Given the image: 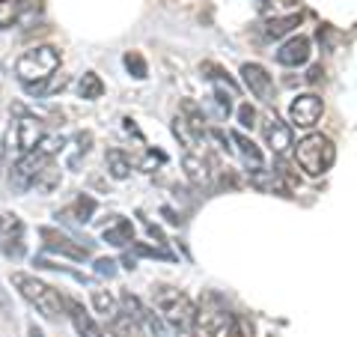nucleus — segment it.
Instances as JSON below:
<instances>
[{
  "instance_id": "nucleus-17",
  "label": "nucleus",
  "mask_w": 357,
  "mask_h": 337,
  "mask_svg": "<svg viewBox=\"0 0 357 337\" xmlns=\"http://www.w3.org/2000/svg\"><path fill=\"white\" fill-rule=\"evenodd\" d=\"M102 239L107 245H114V248H126V245H134V224L128 218H114L107 224V227L102 230Z\"/></svg>"
},
{
  "instance_id": "nucleus-27",
  "label": "nucleus",
  "mask_w": 357,
  "mask_h": 337,
  "mask_svg": "<svg viewBox=\"0 0 357 337\" xmlns=\"http://www.w3.org/2000/svg\"><path fill=\"white\" fill-rule=\"evenodd\" d=\"M93 212H96V200H93V197H86V194H81L69 209H66V215H72L75 221L86 224L89 218H93Z\"/></svg>"
},
{
  "instance_id": "nucleus-33",
  "label": "nucleus",
  "mask_w": 357,
  "mask_h": 337,
  "mask_svg": "<svg viewBox=\"0 0 357 337\" xmlns=\"http://www.w3.org/2000/svg\"><path fill=\"white\" fill-rule=\"evenodd\" d=\"M60 185V171H57V164H48V167H45V171H42V176H39V182H36V188H42V191H54V188H57Z\"/></svg>"
},
{
  "instance_id": "nucleus-5",
  "label": "nucleus",
  "mask_w": 357,
  "mask_h": 337,
  "mask_svg": "<svg viewBox=\"0 0 357 337\" xmlns=\"http://www.w3.org/2000/svg\"><path fill=\"white\" fill-rule=\"evenodd\" d=\"M54 159H51V155H45L42 150H33L27 155H18V162L13 164V171H9V188H13L15 194H24V191L36 188L42 171Z\"/></svg>"
},
{
  "instance_id": "nucleus-4",
  "label": "nucleus",
  "mask_w": 357,
  "mask_h": 337,
  "mask_svg": "<svg viewBox=\"0 0 357 337\" xmlns=\"http://www.w3.org/2000/svg\"><path fill=\"white\" fill-rule=\"evenodd\" d=\"M155 308L164 322H170L178 331H191V320H194V301L188 293L176 287H155Z\"/></svg>"
},
{
  "instance_id": "nucleus-23",
  "label": "nucleus",
  "mask_w": 357,
  "mask_h": 337,
  "mask_svg": "<svg viewBox=\"0 0 357 337\" xmlns=\"http://www.w3.org/2000/svg\"><path fill=\"white\" fill-rule=\"evenodd\" d=\"M77 96H81L84 102H96V99L105 96V81L96 72H84L81 81H77Z\"/></svg>"
},
{
  "instance_id": "nucleus-20",
  "label": "nucleus",
  "mask_w": 357,
  "mask_h": 337,
  "mask_svg": "<svg viewBox=\"0 0 357 337\" xmlns=\"http://www.w3.org/2000/svg\"><path fill=\"white\" fill-rule=\"evenodd\" d=\"M301 24V13H289V15H274L265 21V36L268 39H280L286 33H292Z\"/></svg>"
},
{
  "instance_id": "nucleus-11",
  "label": "nucleus",
  "mask_w": 357,
  "mask_h": 337,
  "mask_svg": "<svg viewBox=\"0 0 357 337\" xmlns=\"http://www.w3.org/2000/svg\"><path fill=\"white\" fill-rule=\"evenodd\" d=\"M39 236L45 239V251L60 254V257H69V260H77V263H81V260H89V248H86V245L69 239V236L60 233V230H54V227H42V230H39Z\"/></svg>"
},
{
  "instance_id": "nucleus-26",
  "label": "nucleus",
  "mask_w": 357,
  "mask_h": 337,
  "mask_svg": "<svg viewBox=\"0 0 357 337\" xmlns=\"http://www.w3.org/2000/svg\"><path fill=\"white\" fill-rule=\"evenodd\" d=\"M72 147H75V150H72V155H69V167H77L84 155L93 150V131H77L75 141H72Z\"/></svg>"
},
{
  "instance_id": "nucleus-40",
  "label": "nucleus",
  "mask_w": 357,
  "mask_h": 337,
  "mask_svg": "<svg viewBox=\"0 0 357 337\" xmlns=\"http://www.w3.org/2000/svg\"><path fill=\"white\" fill-rule=\"evenodd\" d=\"M321 75H325V72H321V66H312V69H310V75H307V81H310V84H316Z\"/></svg>"
},
{
  "instance_id": "nucleus-1",
  "label": "nucleus",
  "mask_w": 357,
  "mask_h": 337,
  "mask_svg": "<svg viewBox=\"0 0 357 337\" xmlns=\"http://www.w3.org/2000/svg\"><path fill=\"white\" fill-rule=\"evenodd\" d=\"M13 287L21 293V299L33 305L45 320L51 322H60L66 317V296L57 293L51 284H45L36 275H27V272H13Z\"/></svg>"
},
{
  "instance_id": "nucleus-3",
  "label": "nucleus",
  "mask_w": 357,
  "mask_h": 337,
  "mask_svg": "<svg viewBox=\"0 0 357 337\" xmlns=\"http://www.w3.org/2000/svg\"><path fill=\"white\" fill-rule=\"evenodd\" d=\"M60 69V51L54 45H36V48L24 51L15 63V75L21 78L24 87L42 84Z\"/></svg>"
},
{
  "instance_id": "nucleus-32",
  "label": "nucleus",
  "mask_w": 357,
  "mask_h": 337,
  "mask_svg": "<svg viewBox=\"0 0 357 337\" xmlns=\"http://www.w3.org/2000/svg\"><path fill=\"white\" fill-rule=\"evenodd\" d=\"M173 134H176V138L182 141V143H185V147H188V152H191V150L197 147V141H199L197 134H194L191 129H188V122H185L182 117H176V120H173Z\"/></svg>"
},
{
  "instance_id": "nucleus-31",
  "label": "nucleus",
  "mask_w": 357,
  "mask_h": 337,
  "mask_svg": "<svg viewBox=\"0 0 357 337\" xmlns=\"http://www.w3.org/2000/svg\"><path fill=\"white\" fill-rule=\"evenodd\" d=\"M126 69L137 78V81H143V78L149 75V66H146V60H143V54L140 51H128L126 54Z\"/></svg>"
},
{
  "instance_id": "nucleus-19",
  "label": "nucleus",
  "mask_w": 357,
  "mask_h": 337,
  "mask_svg": "<svg viewBox=\"0 0 357 337\" xmlns=\"http://www.w3.org/2000/svg\"><path fill=\"white\" fill-rule=\"evenodd\" d=\"M199 72H203L211 84H215V89H223V93H229V96H238V84L229 78V72H223L218 63H203L199 66Z\"/></svg>"
},
{
  "instance_id": "nucleus-18",
  "label": "nucleus",
  "mask_w": 357,
  "mask_h": 337,
  "mask_svg": "<svg viewBox=\"0 0 357 337\" xmlns=\"http://www.w3.org/2000/svg\"><path fill=\"white\" fill-rule=\"evenodd\" d=\"M182 167H185V173L191 182H208L211 179V162L203 159V155H197V152H185V159H182Z\"/></svg>"
},
{
  "instance_id": "nucleus-7",
  "label": "nucleus",
  "mask_w": 357,
  "mask_h": 337,
  "mask_svg": "<svg viewBox=\"0 0 357 337\" xmlns=\"http://www.w3.org/2000/svg\"><path fill=\"white\" fill-rule=\"evenodd\" d=\"M0 254L9 260L24 257V221L15 212H0Z\"/></svg>"
},
{
  "instance_id": "nucleus-15",
  "label": "nucleus",
  "mask_w": 357,
  "mask_h": 337,
  "mask_svg": "<svg viewBox=\"0 0 357 337\" xmlns=\"http://www.w3.org/2000/svg\"><path fill=\"white\" fill-rule=\"evenodd\" d=\"M66 317L72 320L77 337H102V329H98L96 320L84 310V305L77 299H66Z\"/></svg>"
},
{
  "instance_id": "nucleus-30",
  "label": "nucleus",
  "mask_w": 357,
  "mask_h": 337,
  "mask_svg": "<svg viewBox=\"0 0 357 337\" xmlns=\"http://www.w3.org/2000/svg\"><path fill=\"white\" fill-rule=\"evenodd\" d=\"M93 308L102 313V317H110L116 313V299L107 293V289H93Z\"/></svg>"
},
{
  "instance_id": "nucleus-34",
  "label": "nucleus",
  "mask_w": 357,
  "mask_h": 337,
  "mask_svg": "<svg viewBox=\"0 0 357 337\" xmlns=\"http://www.w3.org/2000/svg\"><path fill=\"white\" fill-rule=\"evenodd\" d=\"M131 248H134V254H140V257H155V260H176V257H173L170 251H164V248H152V245H146V242H134Z\"/></svg>"
},
{
  "instance_id": "nucleus-9",
  "label": "nucleus",
  "mask_w": 357,
  "mask_h": 337,
  "mask_svg": "<svg viewBox=\"0 0 357 337\" xmlns=\"http://www.w3.org/2000/svg\"><path fill=\"white\" fill-rule=\"evenodd\" d=\"M229 320L232 317L223 308H206V305H199V308H194L191 334L194 337H223Z\"/></svg>"
},
{
  "instance_id": "nucleus-35",
  "label": "nucleus",
  "mask_w": 357,
  "mask_h": 337,
  "mask_svg": "<svg viewBox=\"0 0 357 337\" xmlns=\"http://www.w3.org/2000/svg\"><path fill=\"white\" fill-rule=\"evenodd\" d=\"M253 122H256V108L244 102V105L238 108V126H244V129H253Z\"/></svg>"
},
{
  "instance_id": "nucleus-13",
  "label": "nucleus",
  "mask_w": 357,
  "mask_h": 337,
  "mask_svg": "<svg viewBox=\"0 0 357 337\" xmlns=\"http://www.w3.org/2000/svg\"><path fill=\"white\" fill-rule=\"evenodd\" d=\"M310 54H312L310 39L307 36H292L277 48V63L289 66V69H298V66H304L310 60Z\"/></svg>"
},
{
  "instance_id": "nucleus-25",
  "label": "nucleus",
  "mask_w": 357,
  "mask_h": 337,
  "mask_svg": "<svg viewBox=\"0 0 357 337\" xmlns=\"http://www.w3.org/2000/svg\"><path fill=\"white\" fill-rule=\"evenodd\" d=\"M66 87H69V75H51L48 81L33 84L27 89H30V93H36V96H54V93H63Z\"/></svg>"
},
{
  "instance_id": "nucleus-42",
  "label": "nucleus",
  "mask_w": 357,
  "mask_h": 337,
  "mask_svg": "<svg viewBox=\"0 0 357 337\" xmlns=\"http://www.w3.org/2000/svg\"><path fill=\"white\" fill-rule=\"evenodd\" d=\"M0 75H3V66H0Z\"/></svg>"
},
{
  "instance_id": "nucleus-37",
  "label": "nucleus",
  "mask_w": 357,
  "mask_h": 337,
  "mask_svg": "<svg viewBox=\"0 0 357 337\" xmlns=\"http://www.w3.org/2000/svg\"><path fill=\"white\" fill-rule=\"evenodd\" d=\"M265 9H274V15H280L283 9H295L298 0H262Z\"/></svg>"
},
{
  "instance_id": "nucleus-24",
  "label": "nucleus",
  "mask_w": 357,
  "mask_h": 337,
  "mask_svg": "<svg viewBox=\"0 0 357 337\" xmlns=\"http://www.w3.org/2000/svg\"><path fill=\"white\" fill-rule=\"evenodd\" d=\"M137 334V325H134L126 313L116 310L107 317V331H102V337H134Z\"/></svg>"
},
{
  "instance_id": "nucleus-21",
  "label": "nucleus",
  "mask_w": 357,
  "mask_h": 337,
  "mask_svg": "<svg viewBox=\"0 0 357 337\" xmlns=\"http://www.w3.org/2000/svg\"><path fill=\"white\" fill-rule=\"evenodd\" d=\"M178 117L188 122V129H191L197 138H203V134H206V114H203V108H199L197 102L185 99V102H182V110H178Z\"/></svg>"
},
{
  "instance_id": "nucleus-2",
  "label": "nucleus",
  "mask_w": 357,
  "mask_h": 337,
  "mask_svg": "<svg viewBox=\"0 0 357 337\" xmlns=\"http://www.w3.org/2000/svg\"><path fill=\"white\" fill-rule=\"evenodd\" d=\"M295 162L307 176H321V173L331 171L333 162H337V147H333V141L328 138V134L310 131L307 138L298 141Z\"/></svg>"
},
{
  "instance_id": "nucleus-29",
  "label": "nucleus",
  "mask_w": 357,
  "mask_h": 337,
  "mask_svg": "<svg viewBox=\"0 0 357 337\" xmlns=\"http://www.w3.org/2000/svg\"><path fill=\"white\" fill-rule=\"evenodd\" d=\"M119 305H122V313L134 322V325H140V317H143V301L137 296H131V293H122L119 296Z\"/></svg>"
},
{
  "instance_id": "nucleus-8",
  "label": "nucleus",
  "mask_w": 357,
  "mask_h": 337,
  "mask_svg": "<svg viewBox=\"0 0 357 337\" xmlns=\"http://www.w3.org/2000/svg\"><path fill=\"white\" fill-rule=\"evenodd\" d=\"M321 114H325V102H321L316 93H301L298 99H292V105H289V122L304 131L316 129Z\"/></svg>"
},
{
  "instance_id": "nucleus-41",
  "label": "nucleus",
  "mask_w": 357,
  "mask_h": 337,
  "mask_svg": "<svg viewBox=\"0 0 357 337\" xmlns=\"http://www.w3.org/2000/svg\"><path fill=\"white\" fill-rule=\"evenodd\" d=\"M27 337H45L39 329H36V325H30V331H27Z\"/></svg>"
},
{
  "instance_id": "nucleus-14",
  "label": "nucleus",
  "mask_w": 357,
  "mask_h": 337,
  "mask_svg": "<svg viewBox=\"0 0 357 337\" xmlns=\"http://www.w3.org/2000/svg\"><path fill=\"white\" fill-rule=\"evenodd\" d=\"M229 141L236 143V152L241 155V162H244V167H248L250 173H259V171H265L262 150L256 147V143L248 138V134H241V131H229Z\"/></svg>"
},
{
  "instance_id": "nucleus-6",
  "label": "nucleus",
  "mask_w": 357,
  "mask_h": 337,
  "mask_svg": "<svg viewBox=\"0 0 357 337\" xmlns=\"http://www.w3.org/2000/svg\"><path fill=\"white\" fill-rule=\"evenodd\" d=\"M45 138V126L39 117H21L13 122V129L6 131L3 143H9L6 150H15L18 155H27L39 147V141Z\"/></svg>"
},
{
  "instance_id": "nucleus-12",
  "label": "nucleus",
  "mask_w": 357,
  "mask_h": 337,
  "mask_svg": "<svg viewBox=\"0 0 357 337\" xmlns=\"http://www.w3.org/2000/svg\"><path fill=\"white\" fill-rule=\"evenodd\" d=\"M241 81L256 99H259V102H265V105L274 102V78L268 75V69L262 63H244L241 66Z\"/></svg>"
},
{
  "instance_id": "nucleus-16",
  "label": "nucleus",
  "mask_w": 357,
  "mask_h": 337,
  "mask_svg": "<svg viewBox=\"0 0 357 337\" xmlns=\"http://www.w3.org/2000/svg\"><path fill=\"white\" fill-rule=\"evenodd\" d=\"M33 9H39V0H0V30L15 27Z\"/></svg>"
},
{
  "instance_id": "nucleus-28",
  "label": "nucleus",
  "mask_w": 357,
  "mask_h": 337,
  "mask_svg": "<svg viewBox=\"0 0 357 337\" xmlns=\"http://www.w3.org/2000/svg\"><path fill=\"white\" fill-rule=\"evenodd\" d=\"M140 325H146V331H149L152 337H170V329H167V322H164L152 308H143Z\"/></svg>"
},
{
  "instance_id": "nucleus-38",
  "label": "nucleus",
  "mask_w": 357,
  "mask_h": 337,
  "mask_svg": "<svg viewBox=\"0 0 357 337\" xmlns=\"http://www.w3.org/2000/svg\"><path fill=\"white\" fill-rule=\"evenodd\" d=\"M223 337H244V334H241V322H238L236 317L229 320V325H227V331H223Z\"/></svg>"
},
{
  "instance_id": "nucleus-36",
  "label": "nucleus",
  "mask_w": 357,
  "mask_h": 337,
  "mask_svg": "<svg viewBox=\"0 0 357 337\" xmlns=\"http://www.w3.org/2000/svg\"><path fill=\"white\" fill-rule=\"evenodd\" d=\"M96 275H102V278H114V275H116V263H114V260H107V257H102V260H96Z\"/></svg>"
},
{
  "instance_id": "nucleus-39",
  "label": "nucleus",
  "mask_w": 357,
  "mask_h": 337,
  "mask_svg": "<svg viewBox=\"0 0 357 337\" xmlns=\"http://www.w3.org/2000/svg\"><path fill=\"white\" fill-rule=\"evenodd\" d=\"M6 155H9V150H6L3 138H0V176H3V171H6Z\"/></svg>"
},
{
  "instance_id": "nucleus-10",
  "label": "nucleus",
  "mask_w": 357,
  "mask_h": 337,
  "mask_svg": "<svg viewBox=\"0 0 357 337\" xmlns=\"http://www.w3.org/2000/svg\"><path fill=\"white\" fill-rule=\"evenodd\" d=\"M262 138H265V147L271 150L274 155H286L289 150L295 147V143H292V129H289V122H283L280 117L274 114V110L262 117Z\"/></svg>"
},
{
  "instance_id": "nucleus-22",
  "label": "nucleus",
  "mask_w": 357,
  "mask_h": 337,
  "mask_svg": "<svg viewBox=\"0 0 357 337\" xmlns=\"http://www.w3.org/2000/svg\"><path fill=\"white\" fill-rule=\"evenodd\" d=\"M105 167H107V173L116 179V182H122V179H128L131 176V159L122 150H107L105 155Z\"/></svg>"
}]
</instances>
